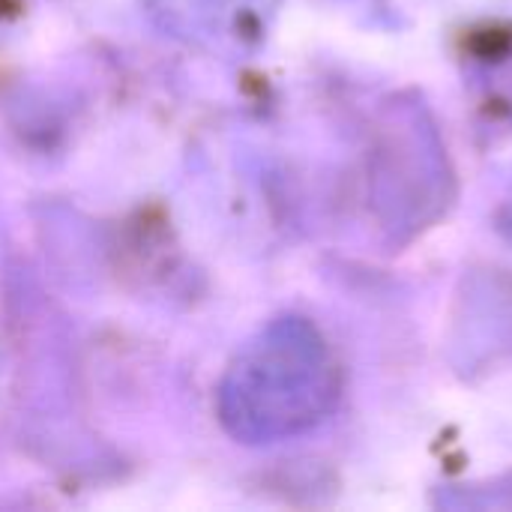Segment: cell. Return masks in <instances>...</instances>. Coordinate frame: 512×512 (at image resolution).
<instances>
[{"instance_id":"cell-1","label":"cell","mask_w":512,"mask_h":512,"mask_svg":"<svg viewBox=\"0 0 512 512\" xmlns=\"http://www.w3.org/2000/svg\"><path fill=\"white\" fill-rule=\"evenodd\" d=\"M342 366L306 318L264 324L225 366L216 387L222 429L246 447H270L321 426L339 405Z\"/></svg>"},{"instance_id":"cell-2","label":"cell","mask_w":512,"mask_h":512,"mask_svg":"<svg viewBox=\"0 0 512 512\" xmlns=\"http://www.w3.org/2000/svg\"><path fill=\"white\" fill-rule=\"evenodd\" d=\"M159 24L195 45H231L252 36L273 0H147Z\"/></svg>"}]
</instances>
